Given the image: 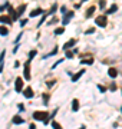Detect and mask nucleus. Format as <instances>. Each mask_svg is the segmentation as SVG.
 Listing matches in <instances>:
<instances>
[{
    "label": "nucleus",
    "mask_w": 122,
    "mask_h": 129,
    "mask_svg": "<svg viewBox=\"0 0 122 129\" xmlns=\"http://www.w3.org/2000/svg\"><path fill=\"white\" fill-rule=\"evenodd\" d=\"M33 119H36V121H43V123H45L49 119V116H47V112L36 111V112H33Z\"/></svg>",
    "instance_id": "obj_1"
},
{
    "label": "nucleus",
    "mask_w": 122,
    "mask_h": 129,
    "mask_svg": "<svg viewBox=\"0 0 122 129\" xmlns=\"http://www.w3.org/2000/svg\"><path fill=\"white\" fill-rule=\"evenodd\" d=\"M14 90L19 92V93L23 90V80H22L20 77H16V82H14Z\"/></svg>",
    "instance_id": "obj_2"
},
{
    "label": "nucleus",
    "mask_w": 122,
    "mask_h": 129,
    "mask_svg": "<svg viewBox=\"0 0 122 129\" xmlns=\"http://www.w3.org/2000/svg\"><path fill=\"white\" fill-rule=\"evenodd\" d=\"M96 24L98 26H101V27H105L106 24H108V19H106V16H99V17H96Z\"/></svg>",
    "instance_id": "obj_3"
},
{
    "label": "nucleus",
    "mask_w": 122,
    "mask_h": 129,
    "mask_svg": "<svg viewBox=\"0 0 122 129\" xmlns=\"http://www.w3.org/2000/svg\"><path fill=\"white\" fill-rule=\"evenodd\" d=\"M24 79L30 80V60L24 63Z\"/></svg>",
    "instance_id": "obj_4"
},
{
    "label": "nucleus",
    "mask_w": 122,
    "mask_h": 129,
    "mask_svg": "<svg viewBox=\"0 0 122 129\" xmlns=\"http://www.w3.org/2000/svg\"><path fill=\"white\" fill-rule=\"evenodd\" d=\"M23 95H24V98H27V99H30V98H33V90H32V88H26L23 90Z\"/></svg>",
    "instance_id": "obj_5"
},
{
    "label": "nucleus",
    "mask_w": 122,
    "mask_h": 129,
    "mask_svg": "<svg viewBox=\"0 0 122 129\" xmlns=\"http://www.w3.org/2000/svg\"><path fill=\"white\" fill-rule=\"evenodd\" d=\"M75 43H76V39H70L69 42H66V43H65V45H63V49H65V50H68L69 47L75 46Z\"/></svg>",
    "instance_id": "obj_6"
},
{
    "label": "nucleus",
    "mask_w": 122,
    "mask_h": 129,
    "mask_svg": "<svg viewBox=\"0 0 122 129\" xmlns=\"http://www.w3.org/2000/svg\"><path fill=\"white\" fill-rule=\"evenodd\" d=\"M9 13H10V17H12V20H17L19 14H17V12H14V10H13L12 6H9Z\"/></svg>",
    "instance_id": "obj_7"
},
{
    "label": "nucleus",
    "mask_w": 122,
    "mask_h": 129,
    "mask_svg": "<svg viewBox=\"0 0 122 129\" xmlns=\"http://www.w3.org/2000/svg\"><path fill=\"white\" fill-rule=\"evenodd\" d=\"M72 17H73V12H69V13H68V16H65V17H63L62 23H63L65 26H66V24H68V23L70 22V19H72Z\"/></svg>",
    "instance_id": "obj_8"
},
{
    "label": "nucleus",
    "mask_w": 122,
    "mask_h": 129,
    "mask_svg": "<svg viewBox=\"0 0 122 129\" xmlns=\"http://www.w3.org/2000/svg\"><path fill=\"white\" fill-rule=\"evenodd\" d=\"M42 13H43V10H42L40 7H37V9H35V10L30 12V17H36V16H39V14H42Z\"/></svg>",
    "instance_id": "obj_9"
},
{
    "label": "nucleus",
    "mask_w": 122,
    "mask_h": 129,
    "mask_svg": "<svg viewBox=\"0 0 122 129\" xmlns=\"http://www.w3.org/2000/svg\"><path fill=\"white\" fill-rule=\"evenodd\" d=\"M0 22H1V23H6V24H10L13 20H12V17H9V16H0Z\"/></svg>",
    "instance_id": "obj_10"
},
{
    "label": "nucleus",
    "mask_w": 122,
    "mask_h": 129,
    "mask_svg": "<svg viewBox=\"0 0 122 129\" xmlns=\"http://www.w3.org/2000/svg\"><path fill=\"white\" fill-rule=\"evenodd\" d=\"M83 73H85V70L82 69V70H79L78 73H76V75H73V76H72V82H76V80H78V79H79V77L83 75Z\"/></svg>",
    "instance_id": "obj_11"
},
{
    "label": "nucleus",
    "mask_w": 122,
    "mask_h": 129,
    "mask_svg": "<svg viewBox=\"0 0 122 129\" xmlns=\"http://www.w3.org/2000/svg\"><path fill=\"white\" fill-rule=\"evenodd\" d=\"M72 111L73 112L79 111V102H78V99H73V102H72Z\"/></svg>",
    "instance_id": "obj_12"
},
{
    "label": "nucleus",
    "mask_w": 122,
    "mask_h": 129,
    "mask_svg": "<svg viewBox=\"0 0 122 129\" xmlns=\"http://www.w3.org/2000/svg\"><path fill=\"white\" fill-rule=\"evenodd\" d=\"M24 121L22 119V118L19 116V115H16V116H13V123H16V125H19V123H23Z\"/></svg>",
    "instance_id": "obj_13"
},
{
    "label": "nucleus",
    "mask_w": 122,
    "mask_h": 129,
    "mask_svg": "<svg viewBox=\"0 0 122 129\" xmlns=\"http://www.w3.org/2000/svg\"><path fill=\"white\" fill-rule=\"evenodd\" d=\"M108 75H109L111 77H116V76H118V72H116V69L111 67L109 70H108Z\"/></svg>",
    "instance_id": "obj_14"
},
{
    "label": "nucleus",
    "mask_w": 122,
    "mask_h": 129,
    "mask_svg": "<svg viewBox=\"0 0 122 129\" xmlns=\"http://www.w3.org/2000/svg\"><path fill=\"white\" fill-rule=\"evenodd\" d=\"M9 33V29H7L6 26H0V35L1 36H6Z\"/></svg>",
    "instance_id": "obj_15"
},
{
    "label": "nucleus",
    "mask_w": 122,
    "mask_h": 129,
    "mask_svg": "<svg viewBox=\"0 0 122 129\" xmlns=\"http://www.w3.org/2000/svg\"><path fill=\"white\" fill-rule=\"evenodd\" d=\"M4 55H6V52L3 50L1 55H0V73H1V69H3V59H4Z\"/></svg>",
    "instance_id": "obj_16"
},
{
    "label": "nucleus",
    "mask_w": 122,
    "mask_h": 129,
    "mask_svg": "<svg viewBox=\"0 0 122 129\" xmlns=\"http://www.w3.org/2000/svg\"><path fill=\"white\" fill-rule=\"evenodd\" d=\"M116 10H118V6H116V4H114V6H111V9L106 12V14H112V13H115Z\"/></svg>",
    "instance_id": "obj_17"
},
{
    "label": "nucleus",
    "mask_w": 122,
    "mask_h": 129,
    "mask_svg": "<svg viewBox=\"0 0 122 129\" xmlns=\"http://www.w3.org/2000/svg\"><path fill=\"white\" fill-rule=\"evenodd\" d=\"M93 12H95V6L89 7V9H88V12H86V17H91V16L93 14Z\"/></svg>",
    "instance_id": "obj_18"
},
{
    "label": "nucleus",
    "mask_w": 122,
    "mask_h": 129,
    "mask_svg": "<svg viewBox=\"0 0 122 129\" xmlns=\"http://www.w3.org/2000/svg\"><path fill=\"white\" fill-rule=\"evenodd\" d=\"M24 10H26V4H22V6H20V7L17 9V14H19V16H22Z\"/></svg>",
    "instance_id": "obj_19"
},
{
    "label": "nucleus",
    "mask_w": 122,
    "mask_h": 129,
    "mask_svg": "<svg viewBox=\"0 0 122 129\" xmlns=\"http://www.w3.org/2000/svg\"><path fill=\"white\" fill-rule=\"evenodd\" d=\"M81 63H83V64H92V63H93V59H92V58L85 59V60H82Z\"/></svg>",
    "instance_id": "obj_20"
},
{
    "label": "nucleus",
    "mask_w": 122,
    "mask_h": 129,
    "mask_svg": "<svg viewBox=\"0 0 122 129\" xmlns=\"http://www.w3.org/2000/svg\"><path fill=\"white\" fill-rule=\"evenodd\" d=\"M52 128L53 129H62V126H60L58 122H55V121H53V122H52Z\"/></svg>",
    "instance_id": "obj_21"
},
{
    "label": "nucleus",
    "mask_w": 122,
    "mask_h": 129,
    "mask_svg": "<svg viewBox=\"0 0 122 129\" xmlns=\"http://www.w3.org/2000/svg\"><path fill=\"white\" fill-rule=\"evenodd\" d=\"M63 32H65V27H59V29L55 30V35H62Z\"/></svg>",
    "instance_id": "obj_22"
},
{
    "label": "nucleus",
    "mask_w": 122,
    "mask_h": 129,
    "mask_svg": "<svg viewBox=\"0 0 122 129\" xmlns=\"http://www.w3.org/2000/svg\"><path fill=\"white\" fill-rule=\"evenodd\" d=\"M99 7H101V9H105V4H106V0H99Z\"/></svg>",
    "instance_id": "obj_23"
},
{
    "label": "nucleus",
    "mask_w": 122,
    "mask_h": 129,
    "mask_svg": "<svg viewBox=\"0 0 122 129\" xmlns=\"http://www.w3.org/2000/svg\"><path fill=\"white\" fill-rule=\"evenodd\" d=\"M65 55H66V58H69V59H72V58H73V53H72V52H69V50H65Z\"/></svg>",
    "instance_id": "obj_24"
},
{
    "label": "nucleus",
    "mask_w": 122,
    "mask_h": 129,
    "mask_svg": "<svg viewBox=\"0 0 122 129\" xmlns=\"http://www.w3.org/2000/svg\"><path fill=\"white\" fill-rule=\"evenodd\" d=\"M56 9H58V7H56V4H55V6H52V9H50V10H49V13H47V16H49V14H53V13L56 12Z\"/></svg>",
    "instance_id": "obj_25"
},
{
    "label": "nucleus",
    "mask_w": 122,
    "mask_h": 129,
    "mask_svg": "<svg viewBox=\"0 0 122 129\" xmlns=\"http://www.w3.org/2000/svg\"><path fill=\"white\" fill-rule=\"evenodd\" d=\"M56 53H58V47H55V49H53L52 52L47 55V56H53V55H56ZM47 56H46V58H47Z\"/></svg>",
    "instance_id": "obj_26"
},
{
    "label": "nucleus",
    "mask_w": 122,
    "mask_h": 129,
    "mask_svg": "<svg viewBox=\"0 0 122 129\" xmlns=\"http://www.w3.org/2000/svg\"><path fill=\"white\" fill-rule=\"evenodd\" d=\"M46 17H47V16H43V17L40 19V22H39V24H37V27H40L42 24H43V22H45V20H46Z\"/></svg>",
    "instance_id": "obj_27"
},
{
    "label": "nucleus",
    "mask_w": 122,
    "mask_h": 129,
    "mask_svg": "<svg viewBox=\"0 0 122 129\" xmlns=\"http://www.w3.org/2000/svg\"><path fill=\"white\" fill-rule=\"evenodd\" d=\"M36 53H37L36 50H33V52H30V53H29V59H33V58L36 56Z\"/></svg>",
    "instance_id": "obj_28"
},
{
    "label": "nucleus",
    "mask_w": 122,
    "mask_h": 129,
    "mask_svg": "<svg viewBox=\"0 0 122 129\" xmlns=\"http://www.w3.org/2000/svg\"><path fill=\"white\" fill-rule=\"evenodd\" d=\"M93 32H95V29H93V27H92V29H88L86 32H85V35H92Z\"/></svg>",
    "instance_id": "obj_29"
},
{
    "label": "nucleus",
    "mask_w": 122,
    "mask_h": 129,
    "mask_svg": "<svg viewBox=\"0 0 122 129\" xmlns=\"http://www.w3.org/2000/svg\"><path fill=\"white\" fill-rule=\"evenodd\" d=\"M43 100H45V103H47V100H49V95H43Z\"/></svg>",
    "instance_id": "obj_30"
},
{
    "label": "nucleus",
    "mask_w": 122,
    "mask_h": 129,
    "mask_svg": "<svg viewBox=\"0 0 122 129\" xmlns=\"http://www.w3.org/2000/svg\"><path fill=\"white\" fill-rule=\"evenodd\" d=\"M98 89H99V90H101V92H105V90H106V89H105L104 86H101V85H99V86H98Z\"/></svg>",
    "instance_id": "obj_31"
},
{
    "label": "nucleus",
    "mask_w": 122,
    "mask_h": 129,
    "mask_svg": "<svg viewBox=\"0 0 122 129\" xmlns=\"http://www.w3.org/2000/svg\"><path fill=\"white\" fill-rule=\"evenodd\" d=\"M27 23V20H26V19H24V20H22V22H20V26H24V24Z\"/></svg>",
    "instance_id": "obj_32"
},
{
    "label": "nucleus",
    "mask_w": 122,
    "mask_h": 129,
    "mask_svg": "<svg viewBox=\"0 0 122 129\" xmlns=\"http://www.w3.org/2000/svg\"><path fill=\"white\" fill-rule=\"evenodd\" d=\"M20 39H22V33H20V35H19L17 37H16V40H14V42H16V43H17V42L20 40Z\"/></svg>",
    "instance_id": "obj_33"
},
{
    "label": "nucleus",
    "mask_w": 122,
    "mask_h": 129,
    "mask_svg": "<svg viewBox=\"0 0 122 129\" xmlns=\"http://www.w3.org/2000/svg\"><path fill=\"white\" fill-rule=\"evenodd\" d=\"M17 108H19V111H24V108H23V105H22V103H20V105H19Z\"/></svg>",
    "instance_id": "obj_34"
},
{
    "label": "nucleus",
    "mask_w": 122,
    "mask_h": 129,
    "mask_svg": "<svg viewBox=\"0 0 122 129\" xmlns=\"http://www.w3.org/2000/svg\"><path fill=\"white\" fill-rule=\"evenodd\" d=\"M111 90H112V92H114V90H116V86H115V85H111Z\"/></svg>",
    "instance_id": "obj_35"
},
{
    "label": "nucleus",
    "mask_w": 122,
    "mask_h": 129,
    "mask_svg": "<svg viewBox=\"0 0 122 129\" xmlns=\"http://www.w3.org/2000/svg\"><path fill=\"white\" fill-rule=\"evenodd\" d=\"M53 85H55V82H49V83H47V86H49V88H52Z\"/></svg>",
    "instance_id": "obj_36"
},
{
    "label": "nucleus",
    "mask_w": 122,
    "mask_h": 129,
    "mask_svg": "<svg viewBox=\"0 0 122 129\" xmlns=\"http://www.w3.org/2000/svg\"><path fill=\"white\" fill-rule=\"evenodd\" d=\"M60 12H62V13H66V7L63 6V7H62V9H60Z\"/></svg>",
    "instance_id": "obj_37"
},
{
    "label": "nucleus",
    "mask_w": 122,
    "mask_h": 129,
    "mask_svg": "<svg viewBox=\"0 0 122 129\" xmlns=\"http://www.w3.org/2000/svg\"><path fill=\"white\" fill-rule=\"evenodd\" d=\"M29 129H36V126L33 125V123H30V126H29Z\"/></svg>",
    "instance_id": "obj_38"
},
{
    "label": "nucleus",
    "mask_w": 122,
    "mask_h": 129,
    "mask_svg": "<svg viewBox=\"0 0 122 129\" xmlns=\"http://www.w3.org/2000/svg\"><path fill=\"white\" fill-rule=\"evenodd\" d=\"M79 129H85V126H81V128H79Z\"/></svg>",
    "instance_id": "obj_39"
},
{
    "label": "nucleus",
    "mask_w": 122,
    "mask_h": 129,
    "mask_svg": "<svg viewBox=\"0 0 122 129\" xmlns=\"http://www.w3.org/2000/svg\"><path fill=\"white\" fill-rule=\"evenodd\" d=\"M121 112H122V108H121Z\"/></svg>",
    "instance_id": "obj_40"
}]
</instances>
